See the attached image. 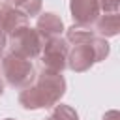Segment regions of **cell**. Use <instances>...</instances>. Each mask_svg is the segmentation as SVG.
I'll list each match as a JSON object with an SVG mask.
<instances>
[{"mask_svg":"<svg viewBox=\"0 0 120 120\" xmlns=\"http://www.w3.org/2000/svg\"><path fill=\"white\" fill-rule=\"evenodd\" d=\"M2 56H4V54H2V51H0V66H2Z\"/></svg>","mask_w":120,"mask_h":120,"instance_id":"cell-19","label":"cell"},{"mask_svg":"<svg viewBox=\"0 0 120 120\" xmlns=\"http://www.w3.org/2000/svg\"><path fill=\"white\" fill-rule=\"evenodd\" d=\"M2 75L13 88H24L34 82L36 79V68L30 58H24L15 52H8L2 56Z\"/></svg>","mask_w":120,"mask_h":120,"instance_id":"cell-2","label":"cell"},{"mask_svg":"<svg viewBox=\"0 0 120 120\" xmlns=\"http://www.w3.org/2000/svg\"><path fill=\"white\" fill-rule=\"evenodd\" d=\"M96 22V34L101 38H114L120 30V17L118 13H103L98 15Z\"/></svg>","mask_w":120,"mask_h":120,"instance_id":"cell-9","label":"cell"},{"mask_svg":"<svg viewBox=\"0 0 120 120\" xmlns=\"http://www.w3.org/2000/svg\"><path fill=\"white\" fill-rule=\"evenodd\" d=\"M45 39L39 36V32L36 28L24 26L19 32H15L13 36H9V49L15 54H21L24 58H36L39 56L41 49H43Z\"/></svg>","mask_w":120,"mask_h":120,"instance_id":"cell-3","label":"cell"},{"mask_svg":"<svg viewBox=\"0 0 120 120\" xmlns=\"http://www.w3.org/2000/svg\"><path fill=\"white\" fill-rule=\"evenodd\" d=\"M41 6H43V0H17L13 8L22 11L26 17H36V15H39Z\"/></svg>","mask_w":120,"mask_h":120,"instance_id":"cell-13","label":"cell"},{"mask_svg":"<svg viewBox=\"0 0 120 120\" xmlns=\"http://www.w3.org/2000/svg\"><path fill=\"white\" fill-rule=\"evenodd\" d=\"M49 120H79V114H77V111L71 105H64V103L58 101L54 105Z\"/></svg>","mask_w":120,"mask_h":120,"instance_id":"cell-12","label":"cell"},{"mask_svg":"<svg viewBox=\"0 0 120 120\" xmlns=\"http://www.w3.org/2000/svg\"><path fill=\"white\" fill-rule=\"evenodd\" d=\"M28 26V17L19 11L17 8L9 6V4H2L0 6V30L9 38L15 32H19L21 28Z\"/></svg>","mask_w":120,"mask_h":120,"instance_id":"cell-6","label":"cell"},{"mask_svg":"<svg viewBox=\"0 0 120 120\" xmlns=\"http://www.w3.org/2000/svg\"><path fill=\"white\" fill-rule=\"evenodd\" d=\"M69 11L75 24L90 26L99 15V4L98 0H69Z\"/></svg>","mask_w":120,"mask_h":120,"instance_id":"cell-7","label":"cell"},{"mask_svg":"<svg viewBox=\"0 0 120 120\" xmlns=\"http://www.w3.org/2000/svg\"><path fill=\"white\" fill-rule=\"evenodd\" d=\"M90 47H92V51H94L96 62H101V60H105V58L109 56L111 47H109L107 38H101V36H98V34H96V36L90 39Z\"/></svg>","mask_w":120,"mask_h":120,"instance_id":"cell-11","label":"cell"},{"mask_svg":"<svg viewBox=\"0 0 120 120\" xmlns=\"http://www.w3.org/2000/svg\"><path fill=\"white\" fill-rule=\"evenodd\" d=\"M94 36H96V30H92L90 26H84V24H73L66 30V41L73 43V45L88 43Z\"/></svg>","mask_w":120,"mask_h":120,"instance_id":"cell-10","label":"cell"},{"mask_svg":"<svg viewBox=\"0 0 120 120\" xmlns=\"http://www.w3.org/2000/svg\"><path fill=\"white\" fill-rule=\"evenodd\" d=\"M17 0H4V4H9V6H15Z\"/></svg>","mask_w":120,"mask_h":120,"instance_id":"cell-17","label":"cell"},{"mask_svg":"<svg viewBox=\"0 0 120 120\" xmlns=\"http://www.w3.org/2000/svg\"><path fill=\"white\" fill-rule=\"evenodd\" d=\"M36 30H38L39 36L47 41V39H51V38H60L66 28H64L62 19H60L56 13L45 11V13H39L38 22H36Z\"/></svg>","mask_w":120,"mask_h":120,"instance_id":"cell-8","label":"cell"},{"mask_svg":"<svg viewBox=\"0 0 120 120\" xmlns=\"http://www.w3.org/2000/svg\"><path fill=\"white\" fill-rule=\"evenodd\" d=\"M8 45V36L0 30V51H4V47Z\"/></svg>","mask_w":120,"mask_h":120,"instance_id":"cell-16","label":"cell"},{"mask_svg":"<svg viewBox=\"0 0 120 120\" xmlns=\"http://www.w3.org/2000/svg\"><path fill=\"white\" fill-rule=\"evenodd\" d=\"M4 120H13V118H4Z\"/></svg>","mask_w":120,"mask_h":120,"instance_id":"cell-20","label":"cell"},{"mask_svg":"<svg viewBox=\"0 0 120 120\" xmlns=\"http://www.w3.org/2000/svg\"><path fill=\"white\" fill-rule=\"evenodd\" d=\"M99 4V11L103 13H118L120 8V0H98Z\"/></svg>","mask_w":120,"mask_h":120,"instance_id":"cell-14","label":"cell"},{"mask_svg":"<svg viewBox=\"0 0 120 120\" xmlns=\"http://www.w3.org/2000/svg\"><path fill=\"white\" fill-rule=\"evenodd\" d=\"M66 94V79L60 71H51V69H41L36 73V79L32 84L24 86L19 94V103L28 109H49L54 107Z\"/></svg>","mask_w":120,"mask_h":120,"instance_id":"cell-1","label":"cell"},{"mask_svg":"<svg viewBox=\"0 0 120 120\" xmlns=\"http://www.w3.org/2000/svg\"><path fill=\"white\" fill-rule=\"evenodd\" d=\"M96 64V56L94 51L88 43H81V45H73L68 52V68L75 73H84L88 71L92 66Z\"/></svg>","mask_w":120,"mask_h":120,"instance_id":"cell-5","label":"cell"},{"mask_svg":"<svg viewBox=\"0 0 120 120\" xmlns=\"http://www.w3.org/2000/svg\"><path fill=\"white\" fill-rule=\"evenodd\" d=\"M68 52H69V43L62 38H51L43 43V49L39 52L41 64L45 69L51 71H64L68 68Z\"/></svg>","mask_w":120,"mask_h":120,"instance_id":"cell-4","label":"cell"},{"mask_svg":"<svg viewBox=\"0 0 120 120\" xmlns=\"http://www.w3.org/2000/svg\"><path fill=\"white\" fill-rule=\"evenodd\" d=\"M103 120H120V112L116 109H111V111H107L103 114Z\"/></svg>","mask_w":120,"mask_h":120,"instance_id":"cell-15","label":"cell"},{"mask_svg":"<svg viewBox=\"0 0 120 120\" xmlns=\"http://www.w3.org/2000/svg\"><path fill=\"white\" fill-rule=\"evenodd\" d=\"M47 120H49V118H47Z\"/></svg>","mask_w":120,"mask_h":120,"instance_id":"cell-21","label":"cell"},{"mask_svg":"<svg viewBox=\"0 0 120 120\" xmlns=\"http://www.w3.org/2000/svg\"><path fill=\"white\" fill-rule=\"evenodd\" d=\"M2 94H4V81L0 79V96H2Z\"/></svg>","mask_w":120,"mask_h":120,"instance_id":"cell-18","label":"cell"}]
</instances>
